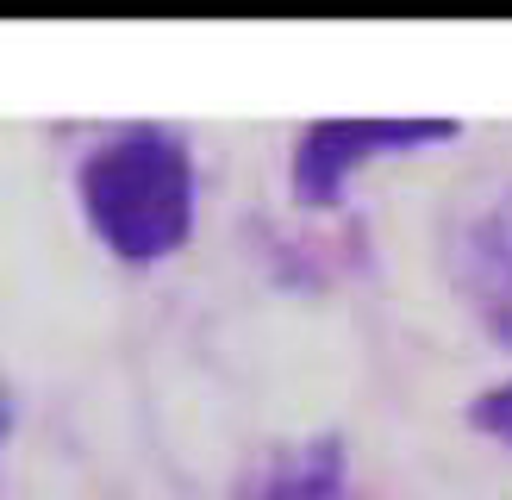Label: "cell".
Instances as JSON below:
<instances>
[{"instance_id":"6da1fadb","label":"cell","mask_w":512,"mask_h":500,"mask_svg":"<svg viewBox=\"0 0 512 500\" xmlns=\"http://www.w3.org/2000/svg\"><path fill=\"white\" fill-rule=\"evenodd\" d=\"M75 200H82V219L107 257L150 269L175 250H188L194 238V213H200L194 150L182 132H163V125L107 132L75 169Z\"/></svg>"},{"instance_id":"7a4b0ae2","label":"cell","mask_w":512,"mask_h":500,"mask_svg":"<svg viewBox=\"0 0 512 500\" xmlns=\"http://www.w3.org/2000/svg\"><path fill=\"white\" fill-rule=\"evenodd\" d=\"M450 138H456V119H363V113H350V119H313L294 138V157H288L294 207L331 213L344 200L356 169H369L381 157H413V150L450 144Z\"/></svg>"},{"instance_id":"3957f363","label":"cell","mask_w":512,"mask_h":500,"mask_svg":"<svg viewBox=\"0 0 512 500\" xmlns=\"http://www.w3.org/2000/svg\"><path fill=\"white\" fill-rule=\"evenodd\" d=\"M456 288H463L469 313L481 319V332L500 350H512V188H500L488 207L463 225Z\"/></svg>"},{"instance_id":"277c9868","label":"cell","mask_w":512,"mask_h":500,"mask_svg":"<svg viewBox=\"0 0 512 500\" xmlns=\"http://www.w3.org/2000/svg\"><path fill=\"white\" fill-rule=\"evenodd\" d=\"M244 500H350V444L338 432H319L269 450Z\"/></svg>"},{"instance_id":"5b68a950","label":"cell","mask_w":512,"mask_h":500,"mask_svg":"<svg viewBox=\"0 0 512 500\" xmlns=\"http://www.w3.org/2000/svg\"><path fill=\"white\" fill-rule=\"evenodd\" d=\"M463 419L475 425L481 438H494V444H506L512 450V382H494V388H481L469 407H463Z\"/></svg>"},{"instance_id":"8992f818","label":"cell","mask_w":512,"mask_h":500,"mask_svg":"<svg viewBox=\"0 0 512 500\" xmlns=\"http://www.w3.org/2000/svg\"><path fill=\"white\" fill-rule=\"evenodd\" d=\"M13 419H19V407H13V388L0 382V450H7V438H13Z\"/></svg>"}]
</instances>
